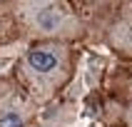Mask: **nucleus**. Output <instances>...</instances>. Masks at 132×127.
<instances>
[{"label": "nucleus", "instance_id": "f257e3e1", "mask_svg": "<svg viewBox=\"0 0 132 127\" xmlns=\"http://www.w3.org/2000/svg\"><path fill=\"white\" fill-rule=\"evenodd\" d=\"M72 50L65 43H37L20 57V80L37 102L50 100L72 75Z\"/></svg>", "mask_w": 132, "mask_h": 127}, {"label": "nucleus", "instance_id": "f03ea898", "mask_svg": "<svg viewBox=\"0 0 132 127\" xmlns=\"http://www.w3.org/2000/svg\"><path fill=\"white\" fill-rule=\"evenodd\" d=\"M18 13L30 35L43 43H62L82 32L80 18L60 3H20Z\"/></svg>", "mask_w": 132, "mask_h": 127}, {"label": "nucleus", "instance_id": "7ed1b4c3", "mask_svg": "<svg viewBox=\"0 0 132 127\" xmlns=\"http://www.w3.org/2000/svg\"><path fill=\"white\" fill-rule=\"evenodd\" d=\"M28 100L10 85H0V127H25Z\"/></svg>", "mask_w": 132, "mask_h": 127}, {"label": "nucleus", "instance_id": "20e7f679", "mask_svg": "<svg viewBox=\"0 0 132 127\" xmlns=\"http://www.w3.org/2000/svg\"><path fill=\"white\" fill-rule=\"evenodd\" d=\"M110 43L117 47L120 52L132 55V5H125V10L120 13L117 22L110 28Z\"/></svg>", "mask_w": 132, "mask_h": 127}, {"label": "nucleus", "instance_id": "39448f33", "mask_svg": "<svg viewBox=\"0 0 132 127\" xmlns=\"http://www.w3.org/2000/svg\"><path fill=\"white\" fill-rule=\"evenodd\" d=\"M125 125L132 127V105H127V110H125Z\"/></svg>", "mask_w": 132, "mask_h": 127}]
</instances>
